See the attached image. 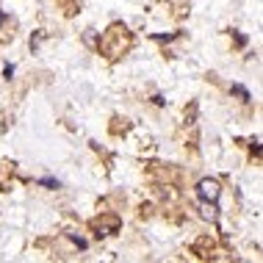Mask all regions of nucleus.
<instances>
[{
  "mask_svg": "<svg viewBox=\"0 0 263 263\" xmlns=\"http://www.w3.org/2000/svg\"><path fill=\"white\" fill-rule=\"evenodd\" d=\"M97 47H100V53L105 55V59L117 61L119 55H125L133 47V36H130V31H127L122 23H114L108 31L103 33V39H100Z\"/></svg>",
  "mask_w": 263,
  "mask_h": 263,
  "instance_id": "f257e3e1",
  "label": "nucleus"
},
{
  "mask_svg": "<svg viewBox=\"0 0 263 263\" xmlns=\"http://www.w3.org/2000/svg\"><path fill=\"white\" fill-rule=\"evenodd\" d=\"M197 194H200L202 202H216L219 194H222V186L213 177H205V180H200V186H197Z\"/></svg>",
  "mask_w": 263,
  "mask_h": 263,
  "instance_id": "f03ea898",
  "label": "nucleus"
},
{
  "mask_svg": "<svg viewBox=\"0 0 263 263\" xmlns=\"http://www.w3.org/2000/svg\"><path fill=\"white\" fill-rule=\"evenodd\" d=\"M119 224H122V222H119L117 216H100V219H95V222H91V227H95V233H97V238L117 233V230H119Z\"/></svg>",
  "mask_w": 263,
  "mask_h": 263,
  "instance_id": "7ed1b4c3",
  "label": "nucleus"
},
{
  "mask_svg": "<svg viewBox=\"0 0 263 263\" xmlns=\"http://www.w3.org/2000/svg\"><path fill=\"white\" fill-rule=\"evenodd\" d=\"M202 216H205V219H211V222H213V219L219 216V213H216V202H205V205H202Z\"/></svg>",
  "mask_w": 263,
  "mask_h": 263,
  "instance_id": "20e7f679",
  "label": "nucleus"
},
{
  "mask_svg": "<svg viewBox=\"0 0 263 263\" xmlns=\"http://www.w3.org/2000/svg\"><path fill=\"white\" fill-rule=\"evenodd\" d=\"M230 91H233V95H236V97H241V100H250V91H247L244 86H238V83H233V86H230Z\"/></svg>",
  "mask_w": 263,
  "mask_h": 263,
  "instance_id": "39448f33",
  "label": "nucleus"
},
{
  "mask_svg": "<svg viewBox=\"0 0 263 263\" xmlns=\"http://www.w3.org/2000/svg\"><path fill=\"white\" fill-rule=\"evenodd\" d=\"M236 45H238V47H244V45H247V39L241 36V33H236Z\"/></svg>",
  "mask_w": 263,
  "mask_h": 263,
  "instance_id": "423d86ee",
  "label": "nucleus"
}]
</instances>
